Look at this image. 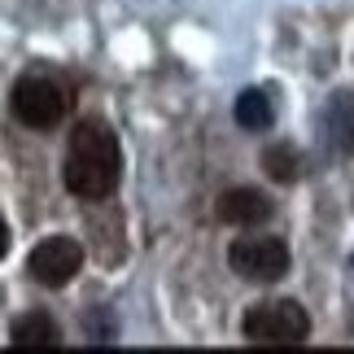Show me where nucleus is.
I'll list each match as a JSON object with an SVG mask.
<instances>
[{
  "instance_id": "nucleus-4",
  "label": "nucleus",
  "mask_w": 354,
  "mask_h": 354,
  "mask_svg": "<svg viewBox=\"0 0 354 354\" xmlns=\"http://www.w3.org/2000/svg\"><path fill=\"white\" fill-rule=\"evenodd\" d=\"M9 105H13V114H18L31 131H53L66 118V110H71V97H66L62 84H53V79L26 75V79L13 84Z\"/></svg>"
},
{
  "instance_id": "nucleus-6",
  "label": "nucleus",
  "mask_w": 354,
  "mask_h": 354,
  "mask_svg": "<svg viewBox=\"0 0 354 354\" xmlns=\"http://www.w3.org/2000/svg\"><path fill=\"white\" fill-rule=\"evenodd\" d=\"M214 214L232 227H258L271 219V197L258 193V188H227V193L214 201Z\"/></svg>"
},
{
  "instance_id": "nucleus-5",
  "label": "nucleus",
  "mask_w": 354,
  "mask_h": 354,
  "mask_svg": "<svg viewBox=\"0 0 354 354\" xmlns=\"http://www.w3.org/2000/svg\"><path fill=\"white\" fill-rule=\"evenodd\" d=\"M79 267H84V250H79V241H71V236L39 241L31 250V258H26L31 280L44 284V289H62V284H71L79 276Z\"/></svg>"
},
{
  "instance_id": "nucleus-3",
  "label": "nucleus",
  "mask_w": 354,
  "mask_h": 354,
  "mask_svg": "<svg viewBox=\"0 0 354 354\" xmlns=\"http://www.w3.org/2000/svg\"><path fill=\"white\" fill-rule=\"evenodd\" d=\"M227 267L250 284H276L284 271H289V250H284V241H276V236L245 232V236L232 241V250H227Z\"/></svg>"
},
{
  "instance_id": "nucleus-9",
  "label": "nucleus",
  "mask_w": 354,
  "mask_h": 354,
  "mask_svg": "<svg viewBox=\"0 0 354 354\" xmlns=\"http://www.w3.org/2000/svg\"><path fill=\"white\" fill-rule=\"evenodd\" d=\"M263 167H267V175H276V180H297V158H293V149L289 145H276V149H267L263 153Z\"/></svg>"
},
{
  "instance_id": "nucleus-10",
  "label": "nucleus",
  "mask_w": 354,
  "mask_h": 354,
  "mask_svg": "<svg viewBox=\"0 0 354 354\" xmlns=\"http://www.w3.org/2000/svg\"><path fill=\"white\" fill-rule=\"evenodd\" d=\"M5 254H9V227L0 223V258H5Z\"/></svg>"
},
{
  "instance_id": "nucleus-8",
  "label": "nucleus",
  "mask_w": 354,
  "mask_h": 354,
  "mask_svg": "<svg viewBox=\"0 0 354 354\" xmlns=\"http://www.w3.org/2000/svg\"><path fill=\"white\" fill-rule=\"evenodd\" d=\"M236 122H241L245 131L271 127V101H267V92H258V88L241 92V97H236Z\"/></svg>"
},
{
  "instance_id": "nucleus-7",
  "label": "nucleus",
  "mask_w": 354,
  "mask_h": 354,
  "mask_svg": "<svg viewBox=\"0 0 354 354\" xmlns=\"http://www.w3.org/2000/svg\"><path fill=\"white\" fill-rule=\"evenodd\" d=\"M9 342H13V346H22V350H53V346L62 342V333H57V324H53L44 310H31V315L13 319Z\"/></svg>"
},
{
  "instance_id": "nucleus-2",
  "label": "nucleus",
  "mask_w": 354,
  "mask_h": 354,
  "mask_svg": "<svg viewBox=\"0 0 354 354\" xmlns=\"http://www.w3.org/2000/svg\"><path fill=\"white\" fill-rule=\"evenodd\" d=\"M241 333L254 346H306L310 337V315L297 302L280 297V302H258L245 310Z\"/></svg>"
},
{
  "instance_id": "nucleus-1",
  "label": "nucleus",
  "mask_w": 354,
  "mask_h": 354,
  "mask_svg": "<svg viewBox=\"0 0 354 354\" xmlns=\"http://www.w3.org/2000/svg\"><path fill=\"white\" fill-rule=\"evenodd\" d=\"M118 175H122V153L114 131L101 118H84L66 145V167H62L66 188L79 201H105L118 188Z\"/></svg>"
}]
</instances>
